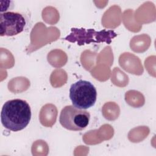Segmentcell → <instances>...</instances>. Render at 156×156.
Listing matches in <instances>:
<instances>
[{
	"label": "cell",
	"mask_w": 156,
	"mask_h": 156,
	"mask_svg": "<svg viewBox=\"0 0 156 156\" xmlns=\"http://www.w3.org/2000/svg\"><path fill=\"white\" fill-rule=\"evenodd\" d=\"M31 119V109L24 100L15 99L6 101L1 110V121L7 129L18 132L24 129Z\"/></svg>",
	"instance_id": "cell-1"
},
{
	"label": "cell",
	"mask_w": 156,
	"mask_h": 156,
	"mask_svg": "<svg viewBox=\"0 0 156 156\" xmlns=\"http://www.w3.org/2000/svg\"><path fill=\"white\" fill-rule=\"evenodd\" d=\"M116 36L117 34L113 30L96 31L93 29L73 27L71 29V33L63 39L69 42L77 43L79 46L101 43L109 44Z\"/></svg>",
	"instance_id": "cell-2"
},
{
	"label": "cell",
	"mask_w": 156,
	"mask_h": 156,
	"mask_svg": "<svg viewBox=\"0 0 156 156\" xmlns=\"http://www.w3.org/2000/svg\"><path fill=\"white\" fill-rule=\"evenodd\" d=\"M69 98L73 106L86 110L95 104L97 91L90 82L80 79L71 85Z\"/></svg>",
	"instance_id": "cell-3"
},
{
	"label": "cell",
	"mask_w": 156,
	"mask_h": 156,
	"mask_svg": "<svg viewBox=\"0 0 156 156\" xmlns=\"http://www.w3.org/2000/svg\"><path fill=\"white\" fill-rule=\"evenodd\" d=\"M90 113L85 110L66 105L60 112L59 122L62 127L72 131H81L89 124Z\"/></svg>",
	"instance_id": "cell-4"
},
{
	"label": "cell",
	"mask_w": 156,
	"mask_h": 156,
	"mask_svg": "<svg viewBox=\"0 0 156 156\" xmlns=\"http://www.w3.org/2000/svg\"><path fill=\"white\" fill-rule=\"evenodd\" d=\"M26 22L20 13L5 12L0 14V35L12 37L22 32Z\"/></svg>",
	"instance_id": "cell-5"
}]
</instances>
